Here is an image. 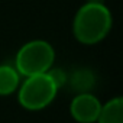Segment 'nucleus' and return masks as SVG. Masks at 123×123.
I'll return each mask as SVG.
<instances>
[{"instance_id": "obj_7", "label": "nucleus", "mask_w": 123, "mask_h": 123, "mask_svg": "<svg viewBox=\"0 0 123 123\" xmlns=\"http://www.w3.org/2000/svg\"><path fill=\"white\" fill-rule=\"evenodd\" d=\"M71 86L74 90H77L80 93H88L91 90V87L94 86V75L88 70H80V71L74 73V75L71 78Z\"/></svg>"}, {"instance_id": "obj_4", "label": "nucleus", "mask_w": 123, "mask_h": 123, "mask_svg": "<svg viewBox=\"0 0 123 123\" xmlns=\"http://www.w3.org/2000/svg\"><path fill=\"white\" fill-rule=\"evenodd\" d=\"M101 109L100 100L91 93H80L77 94L70 106L71 116L78 123H94L97 122L98 113Z\"/></svg>"}, {"instance_id": "obj_1", "label": "nucleus", "mask_w": 123, "mask_h": 123, "mask_svg": "<svg viewBox=\"0 0 123 123\" xmlns=\"http://www.w3.org/2000/svg\"><path fill=\"white\" fill-rule=\"evenodd\" d=\"M111 29V13L100 2H88L77 12L73 32L78 42L94 45L104 39Z\"/></svg>"}, {"instance_id": "obj_8", "label": "nucleus", "mask_w": 123, "mask_h": 123, "mask_svg": "<svg viewBox=\"0 0 123 123\" xmlns=\"http://www.w3.org/2000/svg\"><path fill=\"white\" fill-rule=\"evenodd\" d=\"M48 75L52 78V81L55 83V86L58 88H61L65 83H67V74L62 71V70H59V68H55V70H49L48 71Z\"/></svg>"}, {"instance_id": "obj_2", "label": "nucleus", "mask_w": 123, "mask_h": 123, "mask_svg": "<svg viewBox=\"0 0 123 123\" xmlns=\"http://www.w3.org/2000/svg\"><path fill=\"white\" fill-rule=\"evenodd\" d=\"M55 59V51L46 41H31L25 43L16 55V70L25 77L48 73Z\"/></svg>"}, {"instance_id": "obj_5", "label": "nucleus", "mask_w": 123, "mask_h": 123, "mask_svg": "<svg viewBox=\"0 0 123 123\" xmlns=\"http://www.w3.org/2000/svg\"><path fill=\"white\" fill-rule=\"evenodd\" d=\"M97 123H123V98L116 97L101 104Z\"/></svg>"}, {"instance_id": "obj_3", "label": "nucleus", "mask_w": 123, "mask_h": 123, "mask_svg": "<svg viewBox=\"0 0 123 123\" xmlns=\"http://www.w3.org/2000/svg\"><path fill=\"white\" fill-rule=\"evenodd\" d=\"M58 90L48 73L26 77L19 87V103L28 110H41L54 101Z\"/></svg>"}, {"instance_id": "obj_6", "label": "nucleus", "mask_w": 123, "mask_h": 123, "mask_svg": "<svg viewBox=\"0 0 123 123\" xmlns=\"http://www.w3.org/2000/svg\"><path fill=\"white\" fill-rule=\"evenodd\" d=\"M20 74L15 67L0 65V96H9L19 88Z\"/></svg>"}]
</instances>
